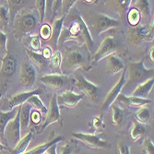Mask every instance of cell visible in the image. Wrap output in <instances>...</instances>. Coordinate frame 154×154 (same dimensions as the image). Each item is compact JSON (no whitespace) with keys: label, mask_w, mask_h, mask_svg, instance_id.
<instances>
[{"label":"cell","mask_w":154,"mask_h":154,"mask_svg":"<svg viewBox=\"0 0 154 154\" xmlns=\"http://www.w3.org/2000/svg\"><path fill=\"white\" fill-rule=\"evenodd\" d=\"M32 106L29 103H23L20 104V129L22 131H25L30 125V116H31V111Z\"/></svg>","instance_id":"cell-23"},{"label":"cell","mask_w":154,"mask_h":154,"mask_svg":"<svg viewBox=\"0 0 154 154\" xmlns=\"http://www.w3.org/2000/svg\"><path fill=\"white\" fill-rule=\"evenodd\" d=\"M42 54H43V57L45 59L50 60V58L52 57V55H53V49H52V47L49 46V45L45 46V48L43 49V52H42Z\"/></svg>","instance_id":"cell-46"},{"label":"cell","mask_w":154,"mask_h":154,"mask_svg":"<svg viewBox=\"0 0 154 154\" xmlns=\"http://www.w3.org/2000/svg\"><path fill=\"white\" fill-rule=\"evenodd\" d=\"M63 140V137L62 136H57V137H54V138H52L51 140L42 144L36 148H33L30 150H25V154H44L45 152V150L54 143H59L60 141Z\"/></svg>","instance_id":"cell-26"},{"label":"cell","mask_w":154,"mask_h":154,"mask_svg":"<svg viewBox=\"0 0 154 154\" xmlns=\"http://www.w3.org/2000/svg\"><path fill=\"white\" fill-rule=\"evenodd\" d=\"M39 80L43 83L48 90H51L54 91H59L66 84L67 77L66 75H64V74L54 73V74L42 76L39 79Z\"/></svg>","instance_id":"cell-13"},{"label":"cell","mask_w":154,"mask_h":154,"mask_svg":"<svg viewBox=\"0 0 154 154\" xmlns=\"http://www.w3.org/2000/svg\"><path fill=\"white\" fill-rule=\"evenodd\" d=\"M72 136L81 141L86 146L91 149H105L109 147V143L106 140H103L100 137L94 134H85V133H73Z\"/></svg>","instance_id":"cell-14"},{"label":"cell","mask_w":154,"mask_h":154,"mask_svg":"<svg viewBox=\"0 0 154 154\" xmlns=\"http://www.w3.org/2000/svg\"><path fill=\"white\" fill-rule=\"evenodd\" d=\"M128 74L130 83H140L146 79L153 78V68L148 69L145 67L143 60L131 62L128 65Z\"/></svg>","instance_id":"cell-7"},{"label":"cell","mask_w":154,"mask_h":154,"mask_svg":"<svg viewBox=\"0 0 154 154\" xmlns=\"http://www.w3.org/2000/svg\"><path fill=\"white\" fill-rule=\"evenodd\" d=\"M20 105L18 106L17 113L12 119L9 120V122L7 124L4 136L6 143L10 147H15L18 141L21 138V132H20Z\"/></svg>","instance_id":"cell-6"},{"label":"cell","mask_w":154,"mask_h":154,"mask_svg":"<svg viewBox=\"0 0 154 154\" xmlns=\"http://www.w3.org/2000/svg\"><path fill=\"white\" fill-rule=\"evenodd\" d=\"M84 98V94H77L72 91H66L57 96V100L59 106H65L66 108H74Z\"/></svg>","instance_id":"cell-16"},{"label":"cell","mask_w":154,"mask_h":154,"mask_svg":"<svg viewBox=\"0 0 154 154\" xmlns=\"http://www.w3.org/2000/svg\"><path fill=\"white\" fill-rule=\"evenodd\" d=\"M153 52H154V47L152 46L151 48H150V50H149V59H150V61L153 63L154 62V57H153Z\"/></svg>","instance_id":"cell-51"},{"label":"cell","mask_w":154,"mask_h":154,"mask_svg":"<svg viewBox=\"0 0 154 154\" xmlns=\"http://www.w3.org/2000/svg\"><path fill=\"white\" fill-rule=\"evenodd\" d=\"M32 135H33V131L31 130L30 132H28L22 138H20L18 141V143L16 144V146L13 149V153L15 154H22L25 152V150L27 149L28 146H29L32 138Z\"/></svg>","instance_id":"cell-25"},{"label":"cell","mask_w":154,"mask_h":154,"mask_svg":"<svg viewBox=\"0 0 154 154\" xmlns=\"http://www.w3.org/2000/svg\"><path fill=\"white\" fill-rule=\"evenodd\" d=\"M110 106L112 108V121H113V124L115 125L118 127V125H121V123L124 119V112L119 106H117L114 103Z\"/></svg>","instance_id":"cell-32"},{"label":"cell","mask_w":154,"mask_h":154,"mask_svg":"<svg viewBox=\"0 0 154 154\" xmlns=\"http://www.w3.org/2000/svg\"><path fill=\"white\" fill-rule=\"evenodd\" d=\"M58 143H54V144H52L46 150H45V153H47V154H57V145Z\"/></svg>","instance_id":"cell-49"},{"label":"cell","mask_w":154,"mask_h":154,"mask_svg":"<svg viewBox=\"0 0 154 154\" xmlns=\"http://www.w3.org/2000/svg\"><path fill=\"white\" fill-rule=\"evenodd\" d=\"M61 2H62V0H54L53 8H52V12L57 13V11L59 9V8H61Z\"/></svg>","instance_id":"cell-48"},{"label":"cell","mask_w":154,"mask_h":154,"mask_svg":"<svg viewBox=\"0 0 154 154\" xmlns=\"http://www.w3.org/2000/svg\"><path fill=\"white\" fill-rule=\"evenodd\" d=\"M66 14H64V15L60 18V19H57L54 20L53 22V25L51 26L52 29V32H51V37L48 40L49 42V46L52 47V49L57 50V45H58V39L60 36V32L63 27V23L65 21Z\"/></svg>","instance_id":"cell-17"},{"label":"cell","mask_w":154,"mask_h":154,"mask_svg":"<svg viewBox=\"0 0 154 154\" xmlns=\"http://www.w3.org/2000/svg\"><path fill=\"white\" fill-rule=\"evenodd\" d=\"M154 38L153 22L149 25H137L128 30V40L133 45H139L142 42H151Z\"/></svg>","instance_id":"cell-5"},{"label":"cell","mask_w":154,"mask_h":154,"mask_svg":"<svg viewBox=\"0 0 154 154\" xmlns=\"http://www.w3.org/2000/svg\"><path fill=\"white\" fill-rule=\"evenodd\" d=\"M107 2L116 12L123 16L128 11L131 0H107Z\"/></svg>","instance_id":"cell-28"},{"label":"cell","mask_w":154,"mask_h":154,"mask_svg":"<svg viewBox=\"0 0 154 154\" xmlns=\"http://www.w3.org/2000/svg\"><path fill=\"white\" fill-rule=\"evenodd\" d=\"M1 148H2V146H1V144H0V149H1Z\"/></svg>","instance_id":"cell-53"},{"label":"cell","mask_w":154,"mask_h":154,"mask_svg":"<svg viewBox=\"0 0 154 154\" xmlns=\"http://www.w3.org/2000/svg\"><path fill=\"white\" fill-rule=\"evenodd\" d=\"M139 12L141 14V17L149 18L151 15V10H150V6L149 0H136V3L134 5Z\"/></svg>","instance_id":"cell-31"},{"label":"cell","mask_w":154,"mask_h":154,"mask_svg":"<svg viewBox=\"0 0 154 154\" xmlns=\"http://www.w3.org/2000/svg\"><path fill=\"white\" fill-rule=\"evenodd\" d=\"M92 125H93V128L95 129V131H102L104 128V123H103L102 115L97 116L93 118Z\"/></svg>","instance_id":"cell-40"},{"label":"cell","mask_w":154,"mask_h":154,"mask_svg":"<svg viewBox=\"0 0 154 154\" xmlns=\"http://www.w3.org/2000/svg\"><path fill=\"white\" fill-rule=\"evenodd\" d=\"M85 45H79L78 48H68L66 51L65 57L62 58L61 74L68 75L78 69L83 68L89 70L92 66L90 55V52L86 53L83 50Z\"/></svg>","instance_id":"cell-2"},{"label":"cell","mask_w":154,"mask_h":154,"mask_svg":"<svg viewBox=\"0 0 154 154\" xmlns=\"http://www.w3.org/2000/svg\"><path fill=\"white\" fill-rule=\"evenodd\" d=\"M81 1L85 2L87 4H93V3H96L97 0H81Z\"/></svg>","instance_id":"cell-52"},{"label":"cell","mask_w":154,"mask_h":154,"mask_svg":"<svg viewBox=\"0 0 154 154\" xmlns=\"http://www.w3.org/2000/svg\"><path fill=\"white\" fill-rule=\"evenodd\" d=\"M142 149H143L144 153H146V154H153L154 153V144L149 137H146L144 139Z\"/></svg>","instance_id":"cell-41"},{"label":"cell","mask_w":154,"mask_h":154,"mask_svg":"<svg viewBox=\"0 0 154 154\" xmlns=\"http://www.w3.org/2000/svg\"><path fill=\"white\" fill-rule=\"evenodd\" d=\"M36 80V70L34 66L29 61H23L21 64L20 73V83L26 90L29 91L32 88Z\"/></svg>","instance_id":"cell-10"},{"label":"cell","mask_w":154,"mask_h":154,"mask_svg":"<svg viewBox=\"0 0 154 154\" xmlns=\"http://www.w3.org/2000/svg\"><path fill=\"white\" fill-rule=\"evenodd\" d=\"M13 21V34L19 42L35 30L38 24L36 16L31 12H25L20 14L19 16L16 15Z\"/></svg>","instance_id":"cell-4"},{"label":"cell","mask_w":154,"mask_h":154,"mask_svg":"<svg viewBox=\"0 0 154 154\" xmlns=\"http://www.w3.org/2000/svg\"><path fill=\"white\" fill-rule=\"evenodd\" d=\"M17 110H18V106L10 109L8 112H3L0 110V142L2 144L6 143L5 136H4L6 125L9 122L10 119H12L14 116H15V115L17 113Z\"/></svg>","instance_id":"cell-21"},{"label":"cell","mask_w":154,"mask_h":154,"mask_svg":"<svg viewBox=\"0 0 154 154\" xmlns=\"http://www.w3.org/2000/svg\"><path fill=\"white\" fill-rule=\"evenodd\" d=\"M107 60L106 72L109 75H116L121 72L125 68V64L123 60L115 54H111L105 57Z\"/></svg>","instance_id":"cell-18"},{"label":"cell","mask_w":154,"mask_h":154,"mask_svg":"<svg viewBox=\"0 0 154 154\" xmlns=\"http://www.w3.org/2000/svg\"><path fill=\"white\" fill-rule=\"evenodd\" d=\"M118 150H119L120 154H128V153H130L129 147L125 144L124 141H119L118 142Z\"/></svg>","instance_id":"cell-45"},{"label":"cell","mask_w":154,"mask_h":154,"mask_svg":"<svg viewBox=\"0 0 154 154\" xmlns=\"http://www.w3.org/2000/svg\"><path fill=\"white\" fill-rule=\"evenodd\" d=\"M25 53L27 54V57H29V59L31 60V62L32 64H34L36 66H38L41 70H45L46 66H47V59H45L43 54L41 53H37L34 51L30 50L29 48H26Z\"/></svg>","instance_id":"cell-24"},{"label":"cell","mask_w":154,"mask_h":154,"mask_svg":"<svg viewBox=\"0 0 154 154\" xmlns=\"http://www.w3.org/2000/svg\"><path fill=\"white\" fill-rule=\"evenodd\" d=\"M75 85L77 88L91 101L96 102L100 95V88L84 78L83 75L78 74L75 79Z\"/></svg>","instance_id":"cell-9"},{"label":"cell","mask_w":154,"mask_h":154,"mask_svg":"<svg viewBox=\"0 0 154 154\" xmlns=\"http://www.w3.org/2000/svg\"><path fill=\"white\" fill-rule=\"evenodd\" d=\"M35 6L39 13L40 22H44L46 13V0H35Z\"/></svg>","instance_id":"cell-36"},{"label":"cell","mask_w":154,"mask_h":154,"mask_svg":"<svg viewBox=\"0 0 154 154\" xmlns=\"http://www.w3.org/2000/svg\"><path fill=\"white\" fill-rule=\"evenodd\" d=\"M27 0H7L8 11H9V18L11 20H14L17 13L24 7Z\"/></svg>","instance_id":"cell-29"},{"label":"cell","mask_w":154,"mask_h":154,"mask_svg":"<svg viewBox=\"0 0 154 154\" xmlns=\"http://www.w3.org/2000/svg\"><path fill=\"white\" fill-rule=\"evenodd\" d=\"M141 20V14L136 8H131L128 10V23L133 27V26H137L140 23Z\"/></svg>","instance_id":"cell-34"},{"label":"cell","mask_w":154,"mask_h":154,"mask_svg":"<svg viewBox=\"0 0 154 154\" xmlns=\"http://www.w3.org/2000/svg\"><path fill=\"white\" fill-rule=\"evenodd\" d=\"M51 32H52L51 26L48 24H44L42 25L40 29V37L45 41H48L51 37Z\"/></svg>","instance_id":"cell-39"},{"label":"cell","mask_w":154,"mask_h":154,"mask_svg":"<svg viewBox=\"0 0 154 154\" xmlns=\"http://www.w3.org/2000/svg\"><path fill=\"white\" fill-rule=\"evenodd\" d=\"M7 34L4 32L0 31V52L1 53H7Z\"/></svg>","instance_id":"cell-43"},{"label":"cell","mask_w":154,"mask_h":154,"mask_svg":"<svg viewBox=\"0 0 154 154\" xmlns=\"http://www.w3.org/2000/svg\"><path fill=\"white\" fill-rule=\"evenodd\" d=\"M125 74H127V68H125H125L123 69V73L121 74V77L118 79L117 83L107 93V95L105 97V100H104L103 106H102V111H105L107 108L110 107V105L112 103L116 100L118 94L120 93L121 90L125 86V82H127V80H125Z\"/></svg>","instance_id":"cell-15"},{"label":"cell","mask_w":154,"mask_h":154,"mask_svg":"<svg viewBox=\"0 0 154 154\" xmlns=\"http://www.w3.org/2000/svg\"><path fill=\"white\" fill-rule=\"evenodd\" d=\"M46 116L44 123L42 124L41 127L38 128V132H43L47 127L50 125L57 122L60 118V106L58 105L57 100V95L54 94L50 100L49 107L46 111Z\"/></svg>","instance_id":"cell-12"},{"label":"cell","mask_w":154,"mask_h":154,"mask_svg":"<svg viewBox=\"0 0 154 154\" xmlns=\"http://www.w3.org/2000/svg\"><path fill=\"white\" fill-rule=\"evenodd\" d=\"M153 84H154L153 78H149L147 80L140 82L132 92V95L139 98H147L149 91L153 88Z\"/></svg>","instance_id":"cell-22"},{"label":"cell","mask_w":154,"mask_h":154,"mask_svg":"<svg viewBox=\"0 0 154 154\" xmlns=\"http://www.w3.org/2000/svg\"><path fill=\"white\" fill-rule=\"evenodd\" d=\"M17 67L16 57L10 51H7L0 66V98L7 91L13 77L16 74Z\"/></svg>","instance_id":"cell-3"},{"label":"cell","mask_w":154,"mask_h":154,"mask_svg":"<svg viewBox=\"0 0 154 154\" xmlns=\"http://www.w3.org/2000/svg\"><path fill=\"white\" fill-rule=\"evenodd\" d=\"M116 100L119 101L122 103H125L128 106H132V107H141L147 104H150L151 101L147 99V98H139V97H136V96H125L123 93H119Z\"/></svg>","instance_id":"cell-20"},{"label":"cell","mask_w":154,"mask_h":154,"mask_svg":"<svg viewBox=\"0 0 154 154\" xmlns=\"http://www.w3.org/2000/svg\"><path fill=\"white\" fill-rule=\"evenodd\" d=\"M10 18H9V11L4 6H0V28H4L8 24Z\"/></svg>","instance_id":"cell-37"},{"label":"cell","mask_w":154,"mask_h":154,"mask_svg":"<svg viewBox=\"0 0 154 154\" xmlns=\"http://www.w3.org/2000/svg\"><path fill=\"white\" fill-rule=\"evenodd\" d=\"M41 92H42V91L40 89H37V90H34V91H24V92H20V93L13 95L12 97L9 98L8 101V108L12 109L14 107H17V106L22 104L23 103L27 102V100L29 99L32 95L40 94Z\"/></svg>","instance_id":"cell-19"},{"label":"cell","mask_w":154,"mask_h":154,"mask_svg":"<svg viewBox=\"0 0 154 154\" xmlns=\"http://www.w3.org/2000/svg\"><path fill=\"white\" fill-rule=\"evenodd\" d=\"M29 49L37 53L41 52V40L39 36H32L29 39V43H28Z\"/></svg>","instance_id":"cell-38"},{"label":"cell","mask_w":154,"mask_h":154,"mask_svg":"<svg viewBox=\"0 0 154 154\" xmlns=\"http://www.w3.org/2000/svg\"><path fill=\"white\" fill-rule=\"evenodd\" d=\"M27 103H29L32 108H34L35 110L40 111L41 113H44V114L46 113L47 108H46L45 105L43 103V102L41 101V99L39 98V94L32 95V96L29 98V99L27 100Z\"/></svg>","instance_id":"cell-33"},{"label":"cell","mask_w":154,"mask_h":154,"mask_svg":"<svg viewBox=\"0 0 154 154\" xmlns=\"http://www.w3.org/2000/svg\"><path fill=\"white\" fill-rule=\"evenodd\" d=\"M116 50V40L113 36H108L104 38V40L102 42V44L97 50L95 54L92 57L91 59V65L92 66H95L98 62L104 59L109 54H114Z\"/></svg>","instance_id":"cell-11"},{"label":"cell","mask_w":154,"mask_h":154,"mask_svg":"<svg viewBox=\"0 0 154 154\" xmlns=\"http://www.w3.org/2000/svg\"><path fill=\"white\" fill-rule=\"evenodd\" d=\"M149 117H150V113H149V110L146 107V105L141 106V108L136 113L137 121L143 124V125L148 123Z\"/></svg>","instance_id":"cell-35"},{"label":"cell","mask_w":154,"mask_h":154,"mask_svg":"<svg viewBox=\"0 0 154 154\" xmlns=\"http://www.w3.org/2000/svg\"><path fill=\"white\" fill-rule=\"evenodd\" d=\"M71 152H72V149H71L70 146H69L67 143H66V144H64L60 148V149H59V151L57 153H60V154H70Z\"/></svg>","instance_id":"cell-47"},{"label":"cell","mask_w":154,"mask_h":154,"mask_svg":"<svg viewBox=\"0 0 154 154\" xmlns=\"http://www.w3.org/2000/svg\"><path fill=\"white\" fill-rule=\"evenodd\" d=\"M146 132V128L144 125L137 122V120L133 121L132 127L130 129V137L133 141H137L138 139H140Z\"/></svg>","instance_id":"cell-27"},{"label":"cell","mask_w":154,"mask_h":154,"mask_svg":"<svg viewBox=\"0 0 154 154\" xmlns=\"http://www.w3.org/2000/svg\"><path fill=\"white\" fill-rule=\"evenodd\" d=\"M77 0H62L61 2V9L64 14H67L71 8L75 5Z\"/></svg>","instance_id":"cell-42"},{"label":"cell","mask_w":154,"mask_h":154,"mask_svg":"<svg viewBox=\"0 0 154 154\" xmlns=\"http://www.w3.org/2000/svg\"><path fill=\"white\" fill-rule=\"evenodd\" d=\"M53 3H54V0H46V9L50 12H52Z\"/></svg>","instance_id":"cell-50"},{"label":"cell","mask_w":154,"mask_h":154,"mask_svg":"<svg viewBox=\"0 0 154 154\" xmlns=\"http://www.w3.org/2000/svg\"><path fill=\"white\" fill-rule=\"evenodd\" d=\"M62 54L59 50L55 51L50 58V68L54 73L61 74V65H62Z\"/></svg>","instance_id":"cell-30"},{"label":"cell","mask_w":154,"mask_h":154,"mask_svg":"<svg viewBox=\"0 0 154 154\" xmlns=\"http://www.w3.org/2000/svg\"><path fill=\"white\" fill-rule=\"evenodd\" d=\"M91 25L95 34L99 35L103 32L120 25V21L112 19L103 13L96 14L91 20Z\"/></svg>","instance_id":"cell-8"},{"label":"cell","mask_w":154,"mask_h":154,"mask_svg":"<svg viewBox=\"0 0 154 154\" xmlns=\"http://www.w3.org/2000/svg\"><path fill=\"white\" fill-rule=\"evenodd\" d=\"M30 120L32 121V123L34 125H38L39 123H41L42 120V115H41V112L38 110H33L32 112L31 111V116H30Z\"/></svg>","instance_id":"cell-44"},{"label":"cell","mask_w":154,"mask_h":154,"mask_svg":"<svg viewBox=\"0 0 154 154\" xmlns=\"http://www.w3.org/2000/svg\"><path fill=\"white\" fill-rule=\"evenodd\" d=\"M66 42H79L80 45H86L90 53L93 51V39L86 22L80 15L73 16L72 21L69 22L67 26L63 25L58 39V45H64Z\"/></svg>","instance_id":"cell-1"}]
</instances>
